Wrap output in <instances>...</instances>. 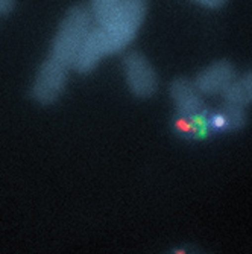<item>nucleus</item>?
I'll return each instance as SVG.
<instances>
[{
  "mask_svg": "<svg viewBox=\"0 0 252 254\" xmlns=\"http://www.w3.org/2000/svg\"><path fill=\"white\" fill-rule=\"evenodd\" d=\"M93 25L95 21L88 6H72L59 21L48 57L67 65L68 68H73L75 60Z\"/></svg>",
  "mask_w": 252,
  "mask_h": 254,
  "instance_id": "1",
  "label": "nucleus"
},
{
  "mask_svg": "<svg viewBox=\"0 0 252 254\" xmlns=\"http://www.w3.org/2000/svg\"><path fill=\"white\" fill-rule=\"evenodd\" d=\"M148 0H120L116 14L105 28L96 26L109 55L125 52L139 35L148 15Z\"/></svg>",
  "mask_w": 252,
  "mask_h": 254,
  "instance_id": "2",
  "label": "nucleus"
},
{
  "mask_svg": "<svg viewBox=\"0 0 252 254\" xmlns=\"http://www.w3.org/2000/svg\"><path fill=\"white\" fill-rule=\"evenodd\" d=\"M72 68L52 60L46 58L37 68L34 81L29 88V98L40 107H50L56 104L65 93L68 73Z\"/></svg>",
  "mask_w": 252,
  "mask_h": 254,
  "instance_id": "3",
  "label": "nucleus"
},
{
  "mask_svg": "<svg viewBox=\"0 0 252 254\" xmlns=\"http://www.w3.org/2000/svg\"><path fill=\"white\" fill-rule=\"evenodd\" d=\"M123 75L125 82L139 99H149L156 95L159 88V78L151 61L139 51H129L123 57Z\"/></svg>",
  "mask_w": 252,
  "mask_h": 254,
  "instance_id": "4",
  "label": "nucleus"
},
{
  "mask_svg": "<svg viewBox=\"0 0 252 254\" xmlns=\"http://www.w3.org/2000/svg\"><path fill=\"white\" fill-rule=\"evenodd\" d=\"M169 95L175 107L173 118L189 121H207L210 108L205 104V96L198 90L193 79L175 78L169 85Z\"/></svg>",
  "mask_w": 252,
  "mask_h": 254,
  "instance_id": "5",
  "label": "nucleus"
},
{
  "mask_svg": "<svg viewBox=\"0 0 252 254\" xmlns=\"http://www.w3.org/2000/svg\"><path fill=\"white\" fill-rule=\"evenodd\" d=\"M239 73L236 65L228 60H217L193 78L195 85L203 96H225L237 79Z\"/></svg>",
  "mask_w": 252,
  "mask_h": 254,
  "instance_id": "6",
  "label": "nucleus"
},
{
  "mask_svg": "<svg viewBox=\"0 0 252 254\" xmlns=\"http://www.w3.org/2000/svg\"><path fill=\"white\" fill-rule=\"evenodd\" d=\"M248 125V111L245 107L223 101V104L208 113V129L211 132H237Z\"/></svg>",
  "mask_w": 252,
  "mask_h": 254,
  "instance_id": "7",
  "label": "nucleus"
},
{
  "mask_svg": "<svg viewBox=\"0 0 252 254\" xmlns=\"http://www.w3.org/2000/svg\"><path fill=\"white\" fill-rule=\"evenodd\" d=\"M223 101L242 105L245 108L252 105V70L237 76L233 87L225 93Z\"/></svg>",
  "mask_w": 252,
  "mask_h": 254,
  "instance_id": "8",
  "label": "nucleus"
},
{
  "mask_svg": "<svg viewBox=\"0 0 252 254\" xmlns=\"http://www.w3.org/2000/svg\"><path fill=\"white\" fill-rule=\"evenodd\" d=\"M120 0H90L88 9L96 26L105 28L116 14Z\"/></svg>",
  "mask_w": 252,
  "mask_h": 254,
  "instance_id": "9",
  "label": "nucleus"
},
{
  "mask_svg": "<svg viewBox=\"0 0 252 254\" xmlns=\"http://www.w3.org/2000/svg\"><path fill=\"white\" fill-rule=\"evenodd\" d=\"M198 5L203 6V8H208V9H220L223 8L230 0H193Z\"/></svg>",
  "mask_w": 252,
  "mask_h": 254,
  "instance_id": "10",
  "label": "nucleus"
},
{
  "mask_svg": "<svg viewBox=\"0 0 252 254\" xmlns=\"http://www.w3.org/2000/svg\"><path fill=\"white\" fill-rule=\"evenodd\" d=\"M15 6V0H0V18L8 15Z\"/></svg>",
  "mask_w": 252,
  "mask_h": 254,
  "instance_id": "11",
  "label": "nucleus"
}]
</instances>
